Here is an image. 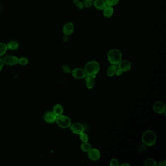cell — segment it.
Returning <instances> with one entry per match:
<instances>
[{"instance_id":"1","label":"cell","mask_w":166,"mask_h":166,"mask_svg":"<svg viewBox=\"0 0 166 166\" xmlns=\"http://www.w3.org/2000/svg\"><path fill=\"white\" fill-rule=\"evenodd\" d=\"M122 53L119 49H111L109 51L107 54V59L111 64L117 65L122 60Z\"/></svg>"},{"instance_id":"2","label":"cell","mask_w":166,"mask_h":166,"mask_svg":"<svg viewBox=\"0 0 166 166\" xmlns=\"http://www.w3.org/2000/svg\"><path fill=\"white\" fill-rule=\"evenodd\" d=\"M100 66L99 63L96 61H91L86 64L84 71L86 75L96 76L99 72Z\"/></svg>"},{"instance_id":"3","label":"cell","mask_w":166,"mask_h":166,"mask_svg":"<svg viewBox=\"0 0 166 166\" xmlns=\"http://www.w3.org/2000/svg\"><path fill=\"white\" fill-rule=\"evenodd\" d=\"M157 136L156 133L152 130L145 131L142 136V141L147 146H151L156 143Z\"/></svg>"},{"instance_id":"4","label":"cell","mask_w":166,"mask_h":166,"mask_svg":"<svg viewBox=\"0 0 166 166\" xmlns=\"http://www.w3.org/2000/svg\"><path fill=\"white\" fill-rule=\"evenodd\" d=\"M56 122L58 125L62 129H67L70 127L71 125V120L68 116L65 115H61L57 116Z\"/></svg>"},{"instance_id":"5","label":"cell","mask_w":166,"mask_h":166,"mask_svg":"<svg viewBox=\"0 0 166 166\" xmlns=\"http://www.w3.org/2000/svg\"><path fill=\"white\" fill-rule=\"evenodd\" d=\"M69 128H70V130L72 133L76 135H80L85 130L84 127L83 125L79 122L74 123L71 124Z\"/></svg>"},{"instance_id":"6","label":"cell","mask_w":166,"mask_h":166,"mask_svg":"<svg viewBox=\"0 0 166 166\" xmlns=\"http://www.w3.org/2000/svg\"><path fill=\"white\" fill-rule=\"evenodd\" d=\"M19 58L13 55L7 56L3 59L4 63L9 66H14L18 64Z\"/></svg>"},{"instance_id":"7","label":"cell","mask_w":166,"mask_h":166,"mask_svg":"<svg viewBox=\"0 0 166 166\" xmlns=\"http://www.w3.org/2000/svg\"><path fill=\"white\" fill-rule=\"evenodd\" d=\"M153 109L156 113L161 114L165 112L166 105L163 102L157 101L153 105Z\"/></svg>"},{"instance_id":"8","label":"cell","mask_w":166,"mask_h":166,"mask_svg":"<svg viewBox=\"0 0 166 166\" xmlns=\"http://www.w3.org/2000/svg\"><path fill=\"white\" fill-rule=\"evenodd\" d=\"M71 73L74 78L78 79H84L86 75L84 70L81 68H76L74 69L73 70H72Z\"/></svg>"},{"instance_id":"9","label":"cell","mask_w":166,"mask_h":166,"mask_svg":"<svg viewBox=\"0 0 166 166\" xmlns=\"http://www.w3.org/2000/svg\"><path fill=\"white\" fill-rule=\"evenodd\" d=\"M75 27L74 24L71 22H68L63 25L62 27V33L65 36H70L74 31Z\"/></svg>"},{"instance_id":"10","label":"cell","mask_w":166,"mask_h":166,"mask_svg":"<svg viewBox=\"0 0 166 166\" xmlns=\"http://www.w3.org/2000/svg\"><path fill=\"white\" fill-rule=\"evenodd\" d=\"M117 65L122 72L129 71L132 68V63L128 59H122Z\"/></svg>"},{"instance_id":"11","label":"cell","mask_w":166,"mask_h":166,"mask_svg":"<svg viewBox=\"0 0 166 166\" xmlns=\"http://www.w3.org/2000/svg\"><path fill=\"white\" fill-rule=\"evenodd\" d=\"M88 153L89 158L92 161L98 160L101 156L100 151L96 148H92Z\"/></svg>"},{"instance_id":"12","label":"cell","mask_w":166,"mask_h":166,"mask_svg":"<svg viewBox=\"0 0 166 166\" xmlns=\"http://www.w3.org/2000/svg\"><path fill=\"white\" fill-rule=\"evenodd\" d=\"M96 76L86 75L85 77V81L86 87L88 89L93 88L95 85V80Z\"/></svg>"},{"instance_id":"13","label":"cell","mask_w":166,"mask_h":166,"mask_svg":"<svg viewBox=\"0 0 166 166\" xmlns=\"http://www.w3.org/2000/svg\"><path fill=\"white\" fill-rule=\"evenodd\" d=\"M93 5L98 10L102 11L107 6L105 0H94Z\"/></svg>"},{"instance_id":"14","label":"cell","mask_w":166,"mask_h":166,"mask_svg":"<svg viewBox=\"0 0 166 166\" xmlns=\"http://www.w3.org/2000/svg\"><path fill=\"white\" fill-rule=\"evenodd\" d=\"M57 116H56L53 112L49 111L45 113L44 119L46 122L48 123H53L56 121Z\"/></svg>"},{"instance_id":"15","label":"cell","mask_w":166,"mask_h":166,"mask_svg":"<svg viewBox=\"0 0 166 166\" xmlns=\"http://www.w3.org/2000/svg\"><path fill=\"white\" fill-rule=\"evenodd\" d=\"M114 13L113 7L107 5L102 10L103 16L106 18H110L112 17Z\"/></svg>"},{"instance_id":"16","label":"cell","mask_w":166,"mask_h":166,"mask_svg":"<svg viewBox=\"0 0 166 166\" xmlns=\"http://www.w3.org/2000/svg\"><path fill=\"white\" fill-rule=\"evenodd\" d=\"M7 44V49L9 50H16L18 49L19 46H20V44L18 42L15 40H12L8 42Z\"/></svg>"},{"instance_id":"17","label":"cell","mask_w":166,"mask_h":166,"mask_svg":"<svg viewBox=\"0 0 166 166\" xmlns=\"http://www.w3.org/2000/svg\"><path fill=\"white\" fill-rule=\"evenodd\" d=\"M63 112V108L61 104H57L54 106L53 108V113L57 116L62 115Z\"/></svg>"},{"instance_id":"18","label":"cell","mask_w":166,"mask_h":166,"mask_svg":"<svg viewBox=\"0 0 166 166\" xmlns=\"http://www.w3.org/2000/svg\"><path fill=\"white\" fill-rule=\"evenodd\" d=\"M116 65L111 64L108 67L107 70V74L109 77H112L115 75L117 69Z\"/></svg>"},{"instance_id":"19","label":"cell","mask_w":166,"mask_h":166,"mask_svg":"<svg viewBox=\"0 0 166 166\" xmlns=\"http://www.w3.org/2000/svg\"><path fill=\"white\" fill-rule=\"evenodd\" d=\"M81 148L83 152H88L92 148V147L91 144L88 142H83L81 144Z\"/></svg>"},{"instance_id":"20","label":"cell","mask_w":166,"mask_h":166,"mask_svg":"<svg viewBox=\"0 0 166 166\" xmlns=\"http://www.w3.org/2000/svg\"><path fill=\"white\" fill-rule=\"evenodd\" d=\"M144 165L146 166H156L157 162L152 158H148L144 161Z\"/></svg>"},{"instance_id":"21","label":"cell","mask_w":166,"mask_h":166,"mask_svg":"<svg viewBox=\"0 0 166 166\" xmlns=\"http://www.w3.org/2000/svg\"><path fill=\"white\" fill-rule=\"evenodd\" d=\"M7 50V44L3 42H0V56L4 55Z\"/></svg>"},{"instance_id":"22","label":"cell","mask_w":166,"mask_h":166,"mask_svg":"<svg viewBox=\"0 0 166 166\" xmlns=\"http://www.w3.org/2000/svg\"><path fill=\"white\" fill-rule=\"evenodd\" d=\"M74 4L76 7H77L79 9H83L84 8V5L83 4V1L81 0H74Z\"/></svg>"},{"instance_id":"23","label":"cell","mask_w":166,"mask_h":166,"mask_svg":"<svg viewBox=\"0 0 166 166\" xmlns=\"http://www.w3.org/2000/svg\"><path fill=\"white\" fill-rule=\"evenodd\" d=\"M28 62H29V60L25 57H21V58L19 59L18 64L21 65H22V66L26 65L27 64Z\"/></svg>"},{"instance_id":"24","label":"cell","mask_w":166,"mask_h":166,"mask_svg":"<svg viewBox=\"0 0 166 166\" xmlns=\"http://www.w3.org/2000/svg\"><path fill=\"white\" fill-rule=\"evenodd\" d=\"M107 5L110 7H114L119 4L120 0H105Z\"/></svg>"},{"instance_id":"25","label":"cell","mask_w":166,"mask_h":166,"mask_svg":"<svg viewBox=\"0 0 166 166\" xmlns=\"http://www.w3.org/2000/svg\"><path fill=\"white\" fill-rule=\"evenodd\" d=\"M79 135V139L83 142H86L88 141L89 136L88 135H87V133L83 132Z\"/></svg>"},{"instance_id":"26","label":"cell","mask_w":166,"mask_h":166,"mask_svg":"<svg viewBox=\"0 0 166 166\" xmlns=\"http://www.w3.org/2000/svg\"><path fill=\"white\" fill-rule=\"evenodd\" d=\"M82 1L85 8H90L93 5L94 0H83Z\"/></svg>"},{"instance_id":"27","label":"cell","mask_w":166,"mask_h":166,"mask_svg":"<svg viewBox=\"0 0 166 166\" xmlns=\"http://www.w3.org/2000/svg\"><path fill=\"white\" fill-rule=\"evenodd\" d=\"M62 70L63 72L65 74H70L72 71L71 68L70 67V66L67 64L63 65L62 66Z\"/></svg>"},{"instance_id":"28","label":"cell","mask_w":166,"mask_h":166,"mask_svg":"<svg viewBox=\"0 0 166 166\" xmlns=\"http://www.w3.org/2000/svg\"><path fill=\"white\" fill-rule=\"evenodd\" d=\"M119 162L116 158H113L110 162V166H119Z\"/></svg>"},{"instance_id":"29","label":"cell","mask_w":166,"mask_h":166,"mask_svg":"<svg viewBox=\"0 0 166 166\" xmlns=\"http://www.w3.org/2000/svg\"><path fill=\"white\" fill-rule=\"evenodd\" d=\"M146 149V145L144 144H141V145H140L139 146V148H138V150H139V152L142 153V152L145 151Z\"/></svg>"},{"instance_id":"30","label":"cell","mask_w":166,"mask_h":166,"mask_svg":"<svg viewBox=\"0 0 166 166\" xmlns=\"http://www.w3.org/2000/svg\"><path fill=\"white\" fill-rule=\"evenodd\" d=\"M158 166H165L166 165V161L165 160H163L159 162V163L157 164Z\"/></svg>"},{"instance_id":"31","label":"cell","mask_w":166,"mask_h":166,"mask_svg":"<svg viewBox=\"0 0 166 166\" xmlns=\"http://www.w3.org/2000/svg\"><path fill=\"white\" fill-rule=\"evenodd\" d=\"M123 72L120 70V69H116V74L117 76H120L122 74Z\"/></svg>"},{"instance_id":"32","label":"cell","mask_w":166,"mask_h":166,"mask_svg":"<svg viewBox=\"0 0 166 166\" xmlns=\"http://www.w3.org/2000/svg\"><path fill=\"white\" fill-rule=\"evenodd\" d=\"M4 65V63L3 59H0V72L1 71V70L3 69Z\"/></svg>"},{"instance_id":"33","label":"cell","mask_w":166,"mask_h":166,"mask_svg":"<svg viewBox=\"0 0 166 166\" xmlns=\"http://www.w3.org/2000/svg\"><path fill=\"white\" fill-rule=\"evenodd\" d=\"M68 36H65L63 37V41L65 42H66L67 41H68Z\"/></svg>"},{"instance_id":"34","label":"cell","mask_w":166,"mask_h":166,"mask_svg":"<svg viewBox=\"0 0 166 166\" xmlns=\"http://www.w3.org/2000/svg\"><path fill=\"white\" fill-rule=\"evenodd\" d=\"M120 166H130V164H129L125 163L122 164H121V165H120Z\"/></svg>"}]
</instances>
